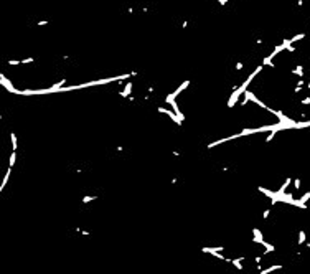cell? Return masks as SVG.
I'll list each match as a JSON object with an SVG mask.
<instances>
[{
  "mask_svg": "<svg viewBox=\"0 0 310 274\" xmlns=\"http://www.w3.org/2000/svg\"><path fill=\"white\" fill-rule=\"evenodd\" d=\"M305 241V233L304 231H300V236H299V244H302Z\"/></svg>",
  "mask_w": 310,
  "mask_h": 274,
  "instance_id": "obj_1",
  "label": "cell"
}]
</instances>
